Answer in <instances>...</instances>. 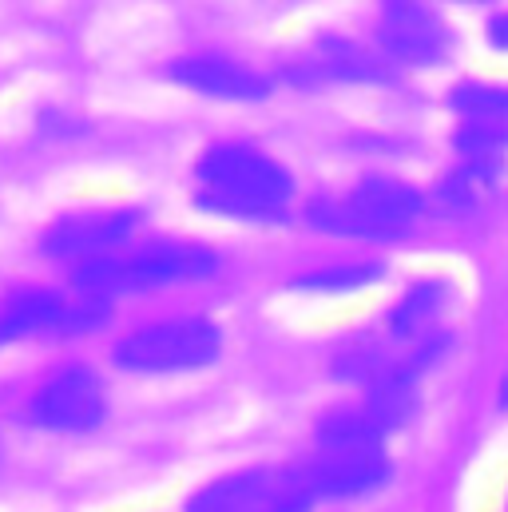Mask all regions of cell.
Instances as JSON below:
<instances>
[{"label":"cell","instance_id":"obj_8","mask_svg":"<svg viewBox=\"0 0 508 512\" xmlns=\"http://www.w3.org/2000/svg\"><path fill=\"white\" fill-rule=\"evenodd\" d=\"M381 44L405 64H437L449 48L445 24L417 0H385Z\"/></svg>","mask_w":508,"mask_h":512},{"label":"cell","instance_id":"obj_4","mask_svg":"<svg viewBox=\"0 0 508 512\" xmlns=\"http://www.w3.org/2000/svg\"><path fill=\"white\" fill-rule=\"evenodd\" d=\"M219 330L207 318H171L127 334L116 346V366L131 374H179L219 358Z\"/></svg>","mask_w":508,"mask_h":512},{"label":"cell","instance_id":"obj_6","mask_svg":"<svg viewBox=\"0 0 508 512\" xmlns=\"http://www.w3.org/2000/svg\"><path fill=\"white\" fill-rule=\"evenodd\" d=\"M32 421L52 433H88L104 421V385L92 370L68 366L32 397Z\"/></svg>","mask_w":508,"mask_h":512},{"label":"cell","instance_id":"obj_13","mask_svg":"<svg viewBox=\"0 0 508 512\" xmlns=\"http://www.w3.org/2000/svg\"><path fill=\"white\" fill-rule=\"evenodd\" d=\"M453 108L465 116H477L485 124H501L508 120V88H489V84H461L453 88Z\"/></svg>","mask_w":508,"mask_h":512},{"label":"cell","instance_id":"obj_14","mask_svg":"<svg viewBox=\"0 0 508 512\" xmlns=\"http://www.w3.org/2000/svg\"><path fill=\"white\" fill-rule=\"evenodd\" d=\"M389 370H397V362L393 358H385L378 346H354V350H342V358L334 362V374L342 378V382H354V385H370L385 378Z\"/></svg>","mask_w":508,"mask_h":512},{"label":"cell","instance_id":"obj_15","mask_svg":"<svg viewBox=\"0 0 508 512\" xmlns=\"http://www.w3.org/2000/svg\"><path fill=\"white\" fill-rule=\"evenodd\" d=\"M322 56H326V68H330V76H354V80H374L381 68L366 56V52H358L350 40H342V36H330V40H322Z\"/></svg>","mask_w":508,"mask_h":512},{"label":"cell","instance_id":"obj_16","mask_svg":"<svg viewBox=\"0 0 508 512\" xmlns=\"http://www.w3.org/2000/svg\"><path fill=\"white\" fill-rule=\"evenodd\" d=\"M378 274V266H334V270H318V274L298 278V286L302 290H354V286L374 282Z\"/></svg>","mask_w":508,"mask_h":512},{"label":"cell","instance_id":"obj_1","mask_svg":"<svg viewBox=\"0 0 508 512\" xmlns=\"http://www.w3.org/2000/svg\"><path fill=\"white\" fill-rule=\"evenodd\" d=\"M199 179H203V207L223 211V215H243V219H266L278 215L290 199V179L286 171L258 155L254 147H211L199 159Z\"/></svg>","mask_w":508,"mask_h":512},{"label":"cell","instance_id":"obj_2","mask_svg":"<svg viewBox=\"0 0 508 512\" xmlns=\"http://www.w3.org/2000/svg\"><path fill=\"white\" fill-rule=\"evenodd\" d=\"M215 255L203 247H151L143 255H96L76 266V286L88 298H112L127 290H155L171 282H195L215 274Z\"/></svg>","mask_w":508,"mask_h":512},{"label":"cell","instance_id":"obj_3","mask_svg":"<svg viewBox=\"0 0 508 512\" xmlns=\"http://www.w3.org/2000/svg\"><path fill=\"white\" fill-rule=\"evenodd\" d=\"M421 215V195L397 179H366L350 199H318L310 223L330 235L393 239Z\"/></svg>","mask_w":508,"mask_h":512},{"label":"cell","instance_id":"obj_12","mask_svg":"<svg viewBox=\"0 0 508 512\" xmlns=\"http://www.w3.org/2000/svg\"><path fill=\"white\" fill-rule=\"evenodd\" d=\"M385 429L370 417V409H338L318 425V445H381Z\"/></svg>","mask_w":508,"mask_h":512},{"label":"cell","instance_id":"obj_7","mask_svg":"<svg viewBox=\"0 0 508 512\" xmlns=\"http://www.w3.org/2000/svg\"><path fill=\"white\" fill-rule=\"evenodd\" d=\"M389 461L381 445H322L318 461L302 469L314 497H362L385 485Z\"/></svg>","mask_w":508,"mask_h":512},{"label":"cell","instance_id":"obj_9","mask_svg":"<svg viewBox=\"0 0 508 512\" xmlns=\"http://www.w3.org/2000/svg\"><path fill=\"white\" fill-rule=\"evenodd\" d=\"M135 227L131 211H92V215H72L60 219L48 235H44V251L52 258H96L116 251L120 243H127Z\"/></svg>","mask_w":508,"mask_h":512},{"label":"cell","instance_id":"obj_11","mask_svg":"<svg viewBox=\"0 0 508 512\" xmlns=\"http://www.w3.org/2000/svg\"><path fill=\"white\" fill-rule=\"evenodd\" d=\"M441 302H445V286H441V282H417V286L393 306L389 330H393L397 338H417V334H425V330L433 326Z\"/></svg>","mask_w":508,"mask_h":512},{"label":"cell","instance_id":"obj_5","mask_svg":"<svg viewBox=\"0 0 508 512\" xmlns=\"http://www.w3.org/2000/svg\"><path fill=\"white\" fill-rule=\"evenodd\" d=\"M314 493L302 473L282 469H247L231 473L215 485H203L187 512H310Z\"/></svg>","mask_w":508,"mask_h":512},{"label":"cell","instance_id":"obj_10","mask_svg":"<svg viewBox=\"0 0 508 512\" xmlns=\"http://www.w3.org/2000/svg\"><path fill=\"white\" fill-rule=\"evenodd\" d=\"M171 80H179L183 88L199 92V96H215V100H239L251 104L270 92V84L262 76H254L251 68H239L231 60L219 56H199V60H179L171 64Z\"/></svg>","mask_w":508,"mask_h":512},{"label":"cell","instance_id":"obj_17","mask_svg":"<svg viewBox=\"0 0 508 512\" xmlns=\"http://www.w3.org/2000/svg\"><path fill=\"white\" fill-rule=\"evenodd\" d=\"M489 40H493L497 48H508V12L489 20Z\"/></svg>","mask_w":508,"mask_h":512}]
</instances>
